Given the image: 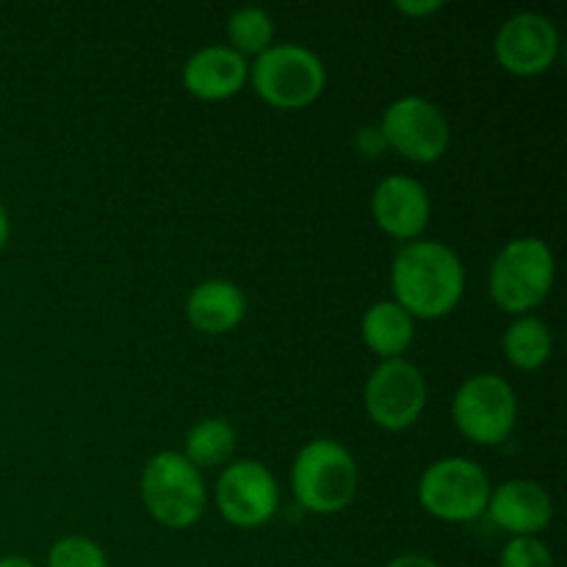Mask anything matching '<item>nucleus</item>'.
<instances>
[{
	"label": "nucleus",
	"mask_w": 567,
	"mask_h": 567,
	"mask_svg": "<svg viewBox=\"0 0 567 567\" xmlns=\"http://www.w3.org/2000/svg\"><path fill=\"white\" fill-rule=\"evenodd\" d=\"M233 452H236V430L225 419H203L186 435V454L183 457L199 471L227 463Z\"/></svg>",
	"instance_id": "18"
},
{
	"label": "nucleus",
	"mask_w": 567,
	"mask_h": 567,
	"mask_svg": "<svg viewBox=\"0 0 567 567\" xmlns=\"http://www.w3.org/2000/svg\"><path fill=\"white\" fill-rule=\"evenodd\" d=\"M426 404V382L408 360H382L365 382V410L382 430H408Z\"/></svg>",
	"instance_id": "8"
},
{
	"label": "nucleus",
	"mask_w": 567,
	"mask_h": 567,
	"mask_svg": "<svg viewBox=\"0 0 567 567\" xmlns=\"http://www.w3.org/2000/svg\"><path fill=\"white\" fill-rule=\"evenodd\" d=\"M419 498L430 515L452 524L480 518L491 502L487 474L465 457H446L424 471L419 485Z\"/></svg>",
	"instance_id": "6"
},
{
	"label": "nucleus",
	"mask_w": 567,
	"mask_h": 567,
	"mask_svg": "<svg viewBox=\"0 0 567 567\" xmlns=\"http://www.w3.org/2000/svg\"><path fill=\"white\" fill-rule=\"evenodd\" d=\"M142 502L158 524L188 529L203 515L208 493L199 471L177 452H161L144 465Z\"/></svg>",
	"instance_id": "4"
},
{
	"label": "nucleus",
	"mask_w": 567,
	"mask_h": 567,
	"mask_svg": "<svg viewBox=\"0 0 567 567\" xmlns=\"http://www.w3.org/2000/svg\"><path fill=\"white\" fill-rule=\"evenodd\" d=\"M48 567H109L103 548L81 535L61 537L48 554Z\"/></svg>",
	"instance_id": "20"
},
{
	"label": "nucleus",
	"mask_w": 567,
	"mask_h": 567,
	"mask_svg": "<svg viewBox=\"0 0 567 567\" xmlns=\"http://www.w3.org/2000/svg\"><path fill=\"white\" fill-rule=\"evenodd\" d=\"M247 313V297L230 280H205L188 293L186 316L199 332L221 336L241 324Z\"/></svg>",
	"instance_id": "15"
},
{
	"label": "nucleus",
	"mask_w": 567,
	"mask_h": 567,
	"mask_svg": "<svg viewBox=\"0 0 567 567\" xmlns=\"http://www.w3.org/2000/svg\"><path fill=\"white\" fill-rule=\"evenodd\" d=\"M0 567H37L25 557H0Z\"/></svg>",
	"instance_id": "26"
},
{
	"label": "nucleus",
	"mask_w": 567,
	"mask_h": 567,
	"mask_svg": "<svg viewBox=\"0 0 567 567\" xmlns=\"http://www.w3.org/2000/svg\"><path fill=\"white\" fill-rule=\"evenodd\" d=\"M554 252L540 238H515L491 266V297L502 310L526 316L546 302L554 286Z\"/></svg>",
	"instance_id": "2"
},
{
	"label": "nucleus",
	"mask_w": 567,
	"mask_h": 567,
	"mask_svg": "<svg viewBox=\"0 0 567 567\" xmlns=\"http://www.w3.org/2000/svg\"><path fill=\"white\" fill-rule=\"evenodd\" d=\"M452 415L457 430L482 446L504 443L518 421V399L498 374L468 377L454 393Z\"/></svg>",
	"instance_id": "7"
},
{
	"label": "nucleus",
	"mask_w": 567,
	"mask_h": 567,
	"mask_svg": "<svg viewBox=\"0 0 567 567\" xmlns=\"http://www.w3.org/2000/svg\"><path fill=\"white\" fill-rule=\"evenodd\" d=\"M396 305L419 319H441L465 291L463 260L441 241H413L399 249L391 269Z\"/></svg>",
	"instance_id": "1"
},
{
	"label": "nucleus",
	"mask_w": 567,
	"mask_h": 567,
	"mask_svg": "<svg viewBox=\"0 0 567 567\" xmlns=\"http://www.w3.org/2000/svg\"><path fill=\"white\" fill-rule=\"evenodd\" d=\"M491 518L513 537H535L551 524L554 504L546 487L529 480H509L491 493Z\"/></svg>",
	"instance_id": "13"
},
{
	"label": "nucleus",
	"mask_w": 567,
	"mask_h": 567,
	"mask_svg": "<svg viewBox=\"0 0 567 567\" xmlns=\"http://www.w3.org/2000/svg\"><path fill=\"white\" fill-rule=\"evenodd\" d=\"M493 50L498 64L513 75H540L559 53L557 25L537 11H520L498 28Z\"/></svg>",
	"instance_id": "11"
},
{
	"label": "nucleus",
	"mask_w": 567,
	"mask_h": 567,
	"mask_svg": "<svg viewBox=\"0 0 567 567\" xmlns=\"http://www.w3.org/2000/svg\"><path fill=\"white\" fill-rule=\"evenodd\" d=\"M413 316L396 302H377L363 316V341L382 360H396L413 343Z\"/></svg>",
	"instance_id": "16"
},
{
	"label": "nucleus",
	"mask_w": 567,
	"mask_h": 567,
	"mask_svg": "<svg viewBox=\"0 0 567 567\" xmlns=\"http://www.w3.org/2000/svg\"><path fill=\"white\" fill-rule=\"evenodd\" d=\"M551 330L546 321L535 316H518L504 332V354L520 371L540 369L551 358Z\"/></svg>",
	"instance_id": "17"
},
{
	"label": "nucleus",
	"mask_w": 567,
	"mask_h": 567,
	"mask_svg": "<svg viewBox=\"0 0 567 567\" xmlns=\"http://www.w3.org/2000/svg\"><path fill=\"white\" fill-rule=\"evenodd\" d=\"M249 75V64L233 48H203L183 66V83L199 100L233 97L244 86Z\"/></svg>",
	"instance_id": "14"
},
{
	"label": "nucleus",
	"mask_w": 567,
	"mask_h": 567,
	"mask_svg": "<svg viewBox=\"0 0 567 567\" xmlns=\"http://www.w3.org/2000/svg\"><path fill=\"white\" fill-rule=\"evenodd\" d=\"M385 567H441L435 559L424 557V554H402V557L391 559Z\"/></svg>",
	"instance_id": "24"
},
{
	"label": "nucleus",
	"mask_w": 567,
	"mask_h": 567,
	"mask_svg": "<svg viewBox=\"0 0 567 567\" xmlns=\"http://www.w3.org/2000/svg\"><path fill=\"white\" fill-rule=\"evenodd\" d=\"M327 81L319 55L299 44H275L258 55L252 83L266 103L277 109H302L321 94Z\"/></svg>",
	"instance_id": "5"
},
{
	"label": "nucleus",
	"mask_w": 567,
	"mask_h": 567,
	"mask_svg": "<svg viewBox=\"0 0 567 567\" xmlns=\"http://www.w3.org/2000/svg\"><path fill=\"white\" fill-rule=\"evenodd\" d=\"M385 147L415 164H432L449 150V122L435 103L424 97H402L391 103L380 125Z\"/></svg>",
	"instance_id": "9"
},
{
	"label": "nucleus",
	"mask_w": 567,
	"mask_h": 567,
	"mask_svg": "<svg viewBox=\"0 0 567 567\" xmlns=\"http://www.w3.org/2000/svg\"><path fill=\"white\" fill-rule=\"evenodd\" d=\"M502 567H554V557L537 537H513L502 551Z\"/></svg>",
	"instance_id": "21"
},
{
	"label": "nucleus",
	"mask_w": 567,
	"mask_h": 567,
	"mask_svg": "<svg viewBox=\"0 0 567 567\" xmlns=\"http://www.w3.org/2000/svg\"><path fill=\"white\" fill-rule=\"evenodd\" d=\"M371 210H374L377 225L393 238H415L432 214L424 186L408 175L385 177L377 186Z\"/></svg>",
	"instance_id": "12"
},
{
	"label": "nucleus",
	"mask_w": 567,
	"mask_h": 567,
	"mask_svg": "<svg viewBox=\"0 0 567 567\" xmlns=\"http://www.w3.org/2000/svg\"><path fill=\"white\" fill-rule=\"evenodd\" d=\"M6 241H9V214H6L3 203H0V249L6 247Z\"/></svg>",
	"instance_id": "25"
},
{
	"label": "nucleus",
	"mask_w": 567,
	"mask_h": 567,
	"mask_svg": "<svg viewBox=\"0 0 567 567\" xmlns=\"http://www.w3.org/2000/svg\"><path fill=\"white\" fill-rule=\"evenodd\" d=\"M291 485L305 509L336 515L352 504L358 491V465L341 443L313 441L293 460Z\"/></svg>",
	"instance_id": "3"
},
{
	"label": "nucleus",
	"mask_w": 567,
	"mask_h": 567,
	"mask_svg": "<svg viewBox=\"0 0 567 567\" xmlns=\"http://www.w3.org/2000/svg\"><path fill=\"white\" fill-rule=\"evenodd\" d=\"M277 502H280V491H277L275 476L264 463H255V460H238L227 465L216 485V507L233 526H241V529H255L271 520V515L277 513Z\"/></svg>",
	"instance_id": "10"
},
{
	"label": "nucleus",
	"mask_w": 567,
	"mask_h": 567,
	"mask_svg": "<svg viewBox=\"0 0 567 567\" xmlns=\"http://www.w3.org/2000/svg\"><path fill=\"white\" fill-rule=\"evenodd\" d=\"M358 144L365 155H380L385 150V138H382L380 127H363L358 136Z\"/></svg>",
	"instance_id": "22"
},
{
	"label": "nucleus",
	"mask_w": 567,
	"mask_h": 567,
	"mask_svg": "<svg viewBox=\"0 0 567 567\" xmlns=\"http://www.w3.org/2000/svg\"><path fill=\"white\" fill-rule=\"evenodd\" d=\"M441 0H424V3H408V0H399L396 9L404 11L410 17H424V14H435L441 9Z\"/></svg>",
	"instance_id": "23"
},
{
	"label": "nucleus",
	"mask_w": 567,
	"mask_h": 567,
	"mask_svg": "<svg viewBox=\"0 0 567 567\" xmlns=\"http://www.w3.org/2000/svg\"><path fill=\"white\" fill-rule=\"evenodd\" d=\"M227 39H230L236 53L260 55L275 42V22H271V17L264 9L247 6V9H238L230 14V20H227Z\"/></svg>",
	"instance_id": "19"
}]
</instances>
